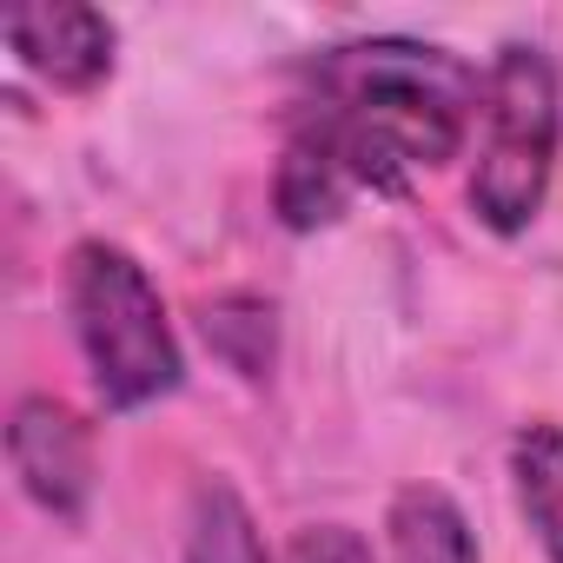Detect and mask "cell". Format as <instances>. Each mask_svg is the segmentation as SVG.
Listing matches in <instances>:
<instances>
[{
	"instance_id": "cell-1",
	"label": "cell",
	"mask_w": 563,
	"mask_h": 563,
	"mask_svg": "<svg viewBox=\"0 0 563 563\" xmlns=\"http://www.w3.org/2000/svg\"><path fill=\"white\" fill-rule=\"evenodd\" d=\"M484 100V80L424 41H345L312 67L306 133L332 140L339 159L372 192H398L418 166H444L464 146V120Z\"/></svg>"
},
{
	"instance_id": "cell-2",
	"label": "cell",
	"mask_w": 563,
	"mask_h": 563,
	"mask_svg": "<svg viewBox=\"0 0 563 563\" xmlns=\"http://www.w3.org/2000/svg\"><path fill=\"white\" fill-rule=\"evenodd\" d=\"M67 312L107 411H146L179 391V339L166 325L146 265L126 245L87 239L67 252Z\"/></svg>"
},
{
	"instance_id": "cell-3",
	"label": "cell",
	"mask_w": 563,
	"mask_h": 563,
	"mask_svg": "<svg viewBox=\"0 0 563 563\" xmlns=\"http://www.w3.org/2000/svg\"><path fill=\"white\" fill-rule=\"evenodd\" d=\"M556 133H563L556 67L543 47L510 41L484 74V146L471 173V212L490 232H523L543 212L556 173Z\"/></svg>"
},
{
	"instance_id": "cell-4",
	"label": "cell",
	"mask_w": 563,
	"mask_h": 563,
	"mask_svg": "<svg viewBox=\"0 0 563 563\" xmlns=\"http://www.w3.org/2000/svg\"><path fill=\"white\" fill-rule=\"evenodd\" d=\"M8 457H14L21 490L47 517H60V523L87 517V504H93V431L60 398H21L14 405Z\"/></svg>"
},
{
	"instance_id": "cell-5",
	"label": "cell",
	"mask_w": 563,
	"mask_h": 563,
	"mask_svg": "<svg viewBox=\"0 0 563 563\" xmlns=\"http://www.w3.org/2000/svg\"><path fill=\"white\" fill-rule=\"evenodd\" d=\"M8 47L21 54L27 74H41L60 93H93L113 74V21L80 0H34L8 14Z\"/></svg>"
},
{
	"instance_id": "cell-6",
	"label": "cell",
	"mask_w": 563,
	"mask_h": 563,
	"mask_svg": "<svg viewBox=\"0 0 563 563\" xmlns=\"http://www.w3.org/2000/svg\"><path fill=\"white\" fill-rule=\"evenodd\" d=\"M358 192H365V186H358V173L339 159V146L299 126L292 146H286V159H278V186H272L278 219H286L292 232H319V225L345 219V206H352Z\"/></svg>"
},
{
	"instance_id": "cell-7",
	"label": "cell",
	"mask_w": 563,
	"mask_h": 563,
	"mask_svg": "<svg viewBox=\"0 0 563 563\" xmlns=\"http://www.w3.org/2000/svg\"><path fill=\"white\" fill-rule=\"evenodd\" d=\"M385 530H391L398 563H477V537H471L457 497L438 484H405L385 510Z\"/></svg>"
},
{
	"instance_id": "cell-8",
	"label": "cell",
	"mask_w": 563,
	"mask_h": 563,
	"mask_svg": "<svg viewBox=\"0 0 563 563\" xmlns=\"http://www.w3.org/2000/svg\"><path fill=\"white\" fill-rule=\"evenodd\" d=\"M510 484H517V510L537 530L543 556L563 563V424H523L510 444Z\"/></svg>"
},
{
	"instance_id": "cell-9",
	"label": "cell",
	"mask_w": 563,
	"mask_h": 563,
	"mask_svg": "<svg viewBox=\"0 0 563 563\" xmlns=\"http://www.w3.org/2000/svg\"><path fill=\"white\" fill-rule=\"evenodd\" d=\"M199 332H206L212 358L225 372H239L245 385H265L272 378V358H278V312H272V299H258V292L206 299L199 306Z\"/></svg>"
},
{
	"instance_id": "cell-10",
	"label": "cell",
	"mask_w": 563,
	"mask_h": 563,
	"mask_svg": "<svg viewBox=\"0 0 563 563\" xmlns=\"http://www.w3.org/2000/svg\"><path fill=\"white\" fill-rule=\"evenodd\" d=\"M186 563H272L245 497L225 477H206L186 510Z\"/></svg>"
},
{
	"instance_id": "cell-11",
	"label": "cell",
	"mask_w": 563,
	"mask_h": 563,
	"mask_svg": "<svg viewBox=\"0 0 563 563\" xmlns=\"http://www.w3.org/2000/svg\"><path fill=\"white\" fill-rule=\"evenodd\" d=\"M286 563H372V543L352 523H306L286 550Z\"/></svg>"
}]
</instances>
